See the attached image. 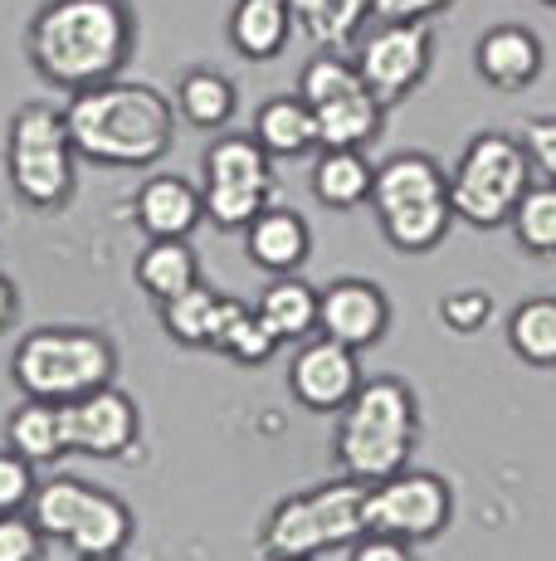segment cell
Wrapping results in <instances>:
<instances>
[{
	"mask_svg": "<svg viewBox=\"0 0 556 561\" xmlns=\"http://www.w3.org/2000/svg\"><path fill=\"white\" fill-rule=\"evenodd\" d=\"M137 54L132 0H45L25 25V59L63 93L123 79Z\"/></svg>",
	"mask_w": 556,
	"mask_h": 561,
	"instance_id": "1",
	"label": "cell"
},
{
	"mask_svg": "<svg viewBox=\"0 0 556 561\" xmlns=\"http://www.w3.org/2000/svg\"><path fill=\"white\" fill-rule=\"evenodd\" d=\"M176 99L132 79L93 83V89L69 93L63 103V123H69L79 161L113 171L157 167L176 142Z\"/></svg>",
	"mask_w": 556,
	"mask_h": 561,
	"instance_id": "2",
	"label": "cell"
},
{
	"mask_svg": "<svg viewBox=\"0 0 556 561\" xmlns=\"http://www.w3.org/2000/svg\"><path fill=\"white\" fill-rule=\"evenodd\" d=\"M415 445H420V401L401 376H371L337 410L333 459L341 463L347 479H391V473L410 469Z\"/></svg>",
	"mask_w": 556,
	"mask_h": 561,
	"instance_id": "3",
	"label": "cell"
},
{
	"mask_svg": "<svg viewBox=\"0 0 556 561\" xmlns=\"http://www.w3.org/2000/svg\"><path fill=\"white\" fill-rule=\"evenodd\" d=\"M371 210H377V225L391 250H401V254L440 250L449 225H454L449 171L430 152L386 157L377 167V181H371Z\"/></svg>",
	"mask_w": 556,
	"mask_h": 561,
	"instance_id": "4",
	"label": "cell"
},
{
	"mask_svg": "<svg viewBox=\"0 0 556 561\" xmlns=\"http://www.w3.org/2000/svg\"><path fill=\"white\" fill-rule=\"evenodd\" d=\"M367 533V483L361 479H333L317 489L288 493L274 503V513L259 527L264 557H327L351 547Z\"/></svg>",
	"mask_w": 556,
	"mask_h": 561,
	"instance_id": "5",
	"label": "cell"
},
{
	"mask_svg": "<svg viewBox=\"0 0 556 561\" xmlns=\"http://www.w3.org/2000/svg\"><path fill=\"white\" fill-rule=\"evenodd\" d=\"M10 376L25 396L39 401H73L117 376V347L93 328H35L20 337Z\"/></svg>",
	"mask_w": 556,
	"mask_h": 561,
	"instance_id": "6",
	"label": "cell"
},
{
	"mask_svg": "<svg viewBox=\"0 0 556 561\" xmlns=\"http://www.w3.org/2000/svg\"><path fill=\"white\" fill-rule=\"evenodd\" d=\"M5 171H10V191L30 210H63L73 201L79 152H73L63 107L55 103L15 107L10 133H5Z\"/></svg>",
	"mask_w": 556,
	"mask_h": 561,
	"instance_id": "7",
	"label": "cell"
},
{
	"mask_svg": "<svg viewBox=\"0 0 556 561\" xmlns=\"http://www.w3.org/2000/svg\"><path fill=\"white\" fill-rule=\"evenodd\" d=\"M532 152L522 137L512 133H478L459 152L449 171V205L454 220L474 225V230H498L512 220L518 201L532 186Z\"/></svg>",
	"mask_w": 556,
	"mask_h": 561,
	"instance_id": "8",
	"label": "cell"
},
{
	"mask_svg": "<svg viewBox=\"0 0 556 561\" xmlns=\"http://www.w3.org/2000/svg\"><path fill=\"white\" fill-rule=\"evenodd\" d=\"M25 513L35 517L39 533L63 542L73 557H123L137 533L132 508L117 493L99 489V483L69 479V473L39 483Z\"/></svg>",
	"mask_w": 556,
	"mask_h": 561,
	"instance_id": "9",
	"label": "cell"
},
{
	"mask_svg": "<svg viewBox=\"0 0 556 561\" xmlns=\"http://www.w3.org/2000/svg\"><path fill=\"white\" fill-rule=\"evenodd\" d=\"M269 152L259 147V137H240V133H224L206 147V220L220 225V230H244L254 215L269 210L274 201V167Z\"/></svg>",
	"mask_w": 556,
	"mask_h": 561,
	"instance_id": "10",
	"label": "cell"
},
{
	"mask_svg": "<svg viewBox=\"0 0 556 561\" xmlns=\"http://www.w3.org/2000/svg\"><path fill=\"white\" fill-rule=\"evenodd\" d=\"M449 523H454V489L444 473L401 469L381 483H367V533L435 542Z\"/></svg>",
	"mask_w": 556,
	"mask_h": 561,
	"instance_id": "11",
	"label": "cell"
},
{
	"mask_svg": "<svg viewBox=\"0 0 556 561\" xmlns=\"http://www.w3.org/2000/svg\"><path fill=\"white\" fill-rule=\"evenodd\" d=\"M435 69V30L430 20H377L357 45V73L386 107L405 103Z\"/></svg>",
	"mask_w": 556,
	"mask_h": 561,
	"instance_id": "12",
	"label": "cell"
},
{
	"mask_svg": "<svg viewBox=\"0 0 556 561\" xmlns=\"http://www.w3.org/2000/svg\"><path fill=\"white\" fill-rule=\"evenodd\" d=\"M63 415V449L83 459H127L142 439V415L137 401L117 386H99L89 396H73L59 405Z\"/></svg>",
	"mask_w": 556,
	"mask_h": 561,
	"instance_id": "13",
	"label": "cell"
},
{
	"mask_svg": "<svg viewBox=\"0 0 556 561\" xmlns=\"http://www.w3.org/2000/svg\"><path fill=\"white\" fill-rule=\"evenodd\" d=\"M361 386V362L357 347H341L337 337H308L298 342L293 362H288V391L313 415H337L341 405L357 396Z\"/></svg>",
	"mask_w": 556,
	"mask_h": 561,
	"instance_id": "14",
	"label": "cell"
},
{
	"mask_svg": "<svg viewBox=\"0 0 556 561\" xmlns=\"http://www.w3.org/2000/svg\"><path fill=\"white\" fill-rule=\"evenodd\" d=\"M317 332L341 347H377L391 332V298L371 278H333L317 288Z\"/></svg>",
	"mask_w": 556,
	"mask_h": 561,
	"instance_id": "15",
	"label": "cell"
},
{
	"mask_svg": "<svg viewBox=\"0 0 556 561\" xmlns=\"http://www.w3.org/2000/svg\"><path fill=\"white\" fill-rule=\"evenodd\" d=\"M474 69L488 89L498 93H522L542 79L547 69V49H542V35L528 25H494L478 35L474 45Z\"/></svg>",
	"mask_w": 556,
	"mask_h": 561,
	"instance_id": "16",
	"label": "cell"
},
{
	"mask_svg": "<svg viewBox=\"0 0 556 561\" xmlns=\"http://www.w3.org/2000/svg\"><path fill=\"white\" fill-rule=\"evenodd\" d=\"M132 220L147 240H190V230L206 220V196L176 171H157L137 186Z\"/></svg>",
	"mask_w": 556,
	"mask_h": 561,
	"instance_id": "17",
	"label": "cell"
},
{
	"mask_svg": "<svg viewBox=\"0 0 556 561\" xmlns=\"http://www.w3.org/2000/svg\"><path fill=\"white\" fill-rule=\"evenodd\" d=\"M308 250H313V230L298 210L269 205L264 215H254L244 225V254L264 274H298L308 264Z\"/></svg>",
	"mask_w": 556,
	"mask_h": 561,
	"instance_id": "18",
	"label": "cell"
},
{
	"mask_svg": "<svg viewBox=\"0 0 556 561\" xmlns=\"http://www.w3.org/2000/svg\"><path fill=\"white\" fill-rule=\"evenodd\" d=\"M293 30H298V20H293V5H288V0H234L224 35H230V45L240 59L269 64L293 45Z\"/></svg>",
	"mask_w": 556,
	"mask_h": 561,
	"instance_id": "19",
	"label": "cell"
},
{
	"mask_svg": "<svg viewBox=\"0 0 556 561\" xmlns=\"http://www.w3.org/2000/svg\"><path fill=\"white\" fill-rule=\"evenodd\" d=\"M254 137L269 157L317 152V113L303 93H274L254 107Z\"/></svg>",
	"mask_w": 556,
	"mask_h": 561,
	"instance_id": "20",
	"label": "cell"
},
{
	"mask_svg": "<svg viewBox=\"0 0 556 561\" xmlns=\"http://www.w3.org/2000/svg\"><path fill=\"white\" fill-rule=\"evenodd\" d=\"M371 181L377 167L367 161L361 147H317L313 161V196L327 210H357L371 201Z\"/></svg>",
	"mask_w": 556,
	"mask_h": 561,
	"instance_id": "21",
	"label": "cell"
},
{
	"mask_svg": "<svg viewBox=\"0 0 556 561\" xmlns=\"http://www.w3.org/2000/svg\"><path fill=\"white\" fill-rule=\"evenodd\" d=\"M313 113H317V147H367L386 127V103L367 83L333 103H317Z\"/></svg>",
	"mask_w": 556,
	"mask_h": 561,
	"instance_id": "22",
	"label": "cell"
},
{
	"mask_svg": "<svg viewBox=\"0 0 556 561\" xmlns=\"http://www.w3.org/2000/svg\"><path fill=\"white\" fill-rule=\"evenodd\" d=\"M283 342L269 332V322L259 318V308H250L244 298L220 294V312H216V332H210V352H224L240 366H264Z\"/></svg>",
	"mask_w": 556,
	"mask_h": 561,
	"instance_id": "23",
	"label": "cell"
},
{
	"mask_svg": "<svg viewBox=\"0 0 556 561\" xmlns=\"http://www.w3.org/2000/svg\"><path fill=\"white\" fill-rule=\"evenodd\" d=\"M259 318L269 322L278 342H308L317 337V288L303 284L298 274H274V284L259 294Z\"/></svg>",
	"mask_w": 556,
	"mask_h": 561,
	"instance_id": "24",
	"label": "cell"
},
{
	"mask_svg": "<svg viewBox=\"0 0 556 561\" xmlns=\"http://www.w3.org/2000/svg\"><path fill=\"white\" fill-rule=\"evenodd\" d=\"M132 278L147 298L171 304V298H181L190 284H200L196 250H190V240H147V250L137 254Z\"/></svg>",
	"mask_w": 556,
	"mask_h": 561,
	"instance_id": "25",
	"label": "cell"
},
{
	"mask_svg": "<svg viewBox=\"0 0 556 561\" xmlns=\"http://www.w3.org/2000/svg\"><path fill=\"white\" fill-rule=\"evenodd\" d=\"M234 79L220 69H190L181 73L176 83V113L181 123L200 127V133H220V127H230L234 117Z\"/></svg>",
	"mask_w": 556,
	"mask_h": 561,
	"instance_id": "26",
	"label": "cell"
},
{
	"mask_svg": "<svg viewBox=\"0 0 556 561\" xmlns=\"http://www.w3.org/2000/svg\"><path fill=\"white\" fill-rule=\"evenodd\" d=\"M5 439L15 455H25L30 463H49L59 455H69L63 449V415L55 401H39V396H25V401L15 405V415H10L5 425Z\"/></svg>",
	"mask_w": 556,
	"mask_h": 561,
	"instance_id": "27",
	"label": "cell"
},
{
	"mask_svg": "<svg viewBox=\"0 0 556 561\" xmlns=\"http://www.w3.org/2000/svg\"><path fill=\"white\" fill-rule=\"evenodd\" d=\"M508 347H512V357H518V362L552 371V366H556V294L522 298V304L512 308Z\"/></svg>",
	"mask_w": 556,
	"mask_h": 561,
	"instance_id": "28",
	"label": "cell"
},
{
	"mask_svg": "<svg viewBox=\"0 0 556 561\" xmlns=\"http://www.w3.org/2000/svg\"><path fill=\"white\" fill-rule=\"evenodd\" d=\"M293 20L317 49H341L357 39V30L371 20L367 0H288Z\"/></svg>",
	"mask_w": 556,
	"mask_h": 561,
	"instance_id": "29",
	"label": "cell"
},
{
	"mask_svg": "<svg viewBox=\"0 0 556 561\" xmlns=\"http://www.w3.org/2000/svg\"><path fill=\"white\" fill-rule=\"evenodd\" d=\"M508 225L528 254L556 259V181H532Z\"/></svg>",
	"mask_w": 556,
	"mask_h": 561,
	"instance_id": "30",
	"label": "cell"
},
{
	"mask_svg": "<svg viewBox=\"0 0 556 561\" xmlns=\"http://www.w3.org/2000/svg\"><path fill=\"white\" fill-rule=\"evenodd\" d=\"M216 312H220V294H216V288L190 284L181 298L162 304V322H166L171 342H181V347H210Z\"/></svg>",
	"mask_w": 556,
	"mask_h": 561,
	"instance_id": "31",
	"label": "cell"
},
{
	"mask_svg": "<svg viewBox=\"0 0 556 561\" xmlns=\"http://www.w3.org/2000/svg\"><path fill=\"white\" fill-rule=\"evenodd\" d=\"M351 89H361V73H357V59H347L341 49H317L313 59L303 64V73H298V93L313 107L333 103Z\"/></svg>",
	"mask_w": 556,
	"mask_h": 561,
	"instance_id": "32",
	"label": "cell"
},
{
	"mask_svg": "<svg viewBox=\"0 0 556 561\" xmlns=\"http://www.w3.org/2000/svg\"><path fill=\"white\" fill-rule=\"evenodd\" d=\"M488 318H494V298H488L484 288H459V294H444L440 298V322H444L449 332H459V337H474V332H484Z\"/></svg>",
	"mask_w": 556,
	"mask_h": 561,
	"instance_id": "33",
	"label": "cell"
},
{
	"mask_svg": "<svg viewBox=\"0 0 556 561\" xmlns=\"http://www.w3.org/2000/svg\"><path fill=\"white\" fill-rule=\"evenodd\" d=\"M35 489H39L35 463L15 455V449H0V513H25Z\"/></svg>",
	"mask_w": 556,
	"mask_h": 561,
	"instance_id": "34",
	"label": "cell"
},
{
	"mask_svg": "<svg viewBox=\"0 0 556 561\" xmlns=\"http://www.w3.org/2000/svg\"><path fill=\"white\" fill-rule=\"evenodd\" d=\"M45 533L30 513H0V561H39Z\"/></svg>",
	"mask_w": 556,
	"mask_h": 561,
	"instance_id": "35",
	"label": "cell"
},
{
	"mask_svg": "<svg viewBox=\"0 0 556 561\" xmlns=\"http://www.w3.org/2000/svg\"><path fill=\"white\" fill-rule=\"evenodd\" d=\"M518 137L528 142L532 167H537L547 181H556V117H528Z\"/></svg>",
	"mask_w": 556,
	"mask_h": 561,
	"instance_id": "36",
	"label": "cell"
},
{
	"mask_svg": "<svg viewBox=\"0 0 556 561\" xmlns=\"http://www.w3.org/2000/svg\"><path fill=\"white\" fill-rule=\"evenodd\" d=\"M347 561H420V557H415V542H401V537L386 533H361L347 547Z\"/></svg>",
	"mask_w": 556,
	"mask_h": 561,
	"instance_id": "37",
	"label": "cell"
},
{
	"mask_svg": "<svg viewBox=\"0 0 556 561\" xmlns=\"http://www.w3.org/2000/svg\"><path fill=\"white\" fill-rule=\"evenodd\" d=\"M371 20H435L454 0H367Z\"/></svg>",
	"mask_w": 556,
	"mask_h": 561,
	"instance_id": "38",
	"label": "cell"
},
{
	"mask_svg": "<svg viewBox=\"0 0 556 561\" xmlns=\"http://www.w3.org/2000/svg\"><path fill=\"white\" fill-rule=\"evenodd\" d=\"M15 312H20V294H15V284H10L5 274H0V332L15 322Z\"/></svg>",
	"mask_w": 556,
	"mask_h": 561,
	"instance_id": "39",
	"label": "cell"
},
{
	"mask_svg": "<svg viewBox=\"0 0 556 561\" xmlns=\"http://www.w3.org/2000/svg\"><path fill=\"white\" fill-rule=\"evenodd\" d=\"M269 561H317V557H269Z\"/></svg>",
	"mask_w": 556,
	"mask_h": 561,
	"instance_id": "40",
	"label": "cell"
},
{
	"mask_svg": "<svg viewBox=\"0 0 556 561\" xmlns=\"http://www.w3.org/2000/svg\"><path fill=\"white\" fill-rule=\"evenodd\" d=\"M79 561H123V557H79Z\"/></svg>",
	"mask_w": 556,
	"mask_h": 561,
	"instance_id": "41",
	"label": "cell"
},
{
	"mask_svg": "<svg viewBox=\"0 0 556 561\" xmlns=\"http://www.w3.org/2000/svg\"><path fill=\"white\" fill-rule=\"evenodd\" d=\"M542 5H547V10H556V0H542Z\"/></svg>",
	"mask_w": 556,
	"mask_h": 561,
	"instance_id": "42",
	"label": "cell"
}]
</instances>
